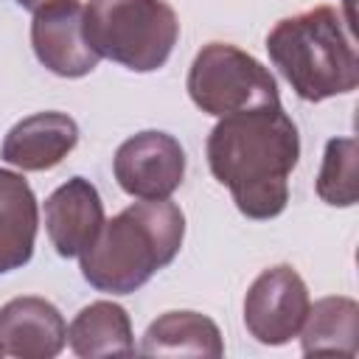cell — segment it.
I'll list each match as a JSON object with an SVG mask.
<instances>
[{
  "instance_id": "1",
  "label": "cell",
  "mask_w": 359,
  "mask_h": 359,
  "mask_svg": "<svg viewBox=\"0 0 359 359\" xmlns=\"http://www.w3.org/2000/svg\"><path fill=\"white\" fill-rule=\"evenodd\" d=\"M297 157V126L280 104L224 115L208 135L210 171L247 219H272L286 208Z\"/></svg>"
},
{
  "instance_id": "2",
  "label": "cell",
  "mask_w": 359,
  "mask_h": 359,
  "mask_svg": "<svg viewBox=\"0 0 359 359\" xmlns=\"http://www.w3.org/2000/svg\"><path fill=\"white\" fill-rule=\"evenodd\" d=\"M185 236V216L168 199H143L101 224L79 255L81 275L98 292L129 294L168 266Z\"/></svg>"
},
{
  "instance_id": "3",
  "label": "cell",
  "mask_w": 359,
  "mask_h": 359,
  "mask_svg": "<svg viewBox=\"0 0 359 359\" xmlns=\"http://www.w3.org/2000/svg\"><path fill=\"white\" fill-rule=\"evenodd\" d=\"M266 50L303 101L345 95L359 84L353 22L331 6L280 20L266 36Z\"/></svg>"
},
{
  "instance_id": "4",
  "label": "cell",
  "mask_w": 359,
  "mask_h": 359,
  "mask_svg": "<svg viewBox=\"0 0 359 359\" xmlns=\"http://www.w3.org/2000/svg\"><path fill=\"white\" fill-rule=\"evenodd\" d=\"M84 34L98 56L135 73H149L168 62L180 20L163 0H90Z\"/></svg>"
},
{
  "instance_id": "5",
  "label": "cell",
  "mask_w": 359,
  "mask_h": 359,
  "mask_svg": "<svg viewBox=\"0 0 359 359\" xmlns=\"http://www.w3.org/2000/svg\"><path fill=\"white\" fill-rule=\"evenodd\" d=\"M188 93L202 112L219 118L280 104L272 73L227 42H210L196 53L188 73Z\"/></svg>"
},
{
  "instance_id": "6",
  "label": "cell",
  "mask_w": 359,
  "mask_h": 359,
  "mask_svg": "<svg viewBox=\"0 0 359 359\" xmlns=\"http://www.w3.org/2000/svg\"><path fill=\"white\" fill-rule=\"evenodd\" d=\"M309 289L303 278L280 264L264 269L244 297V325L264 345H283L300 334L309 311Z\"/></svg>"
},
{
  "instance_id": "7",
  "label": "cell",
  "mask_w": 359,
  "mask_h": 359,
  "mask_svg": "<svg viewBox=\"0 0 359 359\" xmlns=\"http://www.w3.org/2000/svg\"><path fill=\"white\" fill-rule=\"evenodd\" d=\"M118 185L137 199H168L185 177V151L165 132H140L123 140L112 160Z\"/></svg>"
},
{
  "instance_id": "8",
  "label": "cell",
  "mask_w": 359,
  "mask_h": 359,
  "mask_svg": "<svg viewBox=\"0 0 359 359\" xmlns=\"http://www.w3.org/2000/svg\"><path fill=\"white\" fill-rule=\"evenodd\" d=\"M31 45L36 59L56 76L79 79L98 67V53L84 34V6L79 0H50L34 11Z\"/></svg>"
},
{
  "instance_id": "9",
  "label": "cell",
  "mask_w": 359,
  "mask_h": 359,
  "mask_svg": "<svg viewBox=\"0 0 359 359\" xmlns=\"http://www.w3.org/2000/svg\"><path fill=\"white\" fill-rule=\"evenodd\" d=\"M104 224V205L95 185L73 177L45 199V230L62 258L81 255Z\"/></svg>"
},
{
  "instance_id": "10",
  "label": "cell",
  "mask_w": 359,
  "mask_h": 359,
  "mask_svg": "<svg viewBox=\"0 0 359 359\" xmlns=\"http://www.w3.org/2000/svg\"><path fill=\"white\" fill-rule=\"evenodd\" d=\"M67 342L65 317L45 297H14L0 309V345L20 359H50Z\"/></svg>"
},
{
  "instance_id": "11",
  "label": "cell",
  "mask_w": 359,
  "mask_h": 359,
  "mask_svg": "<svg viewBox=\"0 0 359 359\" xmlns=\"http://www.w3.org/2000/svg\"><path fill=\"white\" fill-rule=\"evenodd\" d=\"M79 140V126L65 112H36L14 123L0 157L22 171H48L62 163Z\"/></svg>"
},
{
  "instance_id": "12",
  "label": "cell",
  "mask_w": 359,
  "mask_h": 359,
  "mask_svg": "<svg viewBox=\"0 0 359 359\" xmlns=\"http://www.w3.org/2000/svg\"><path fill=\"white\" fill-rule=\"evenodd\" d=\"M36 199L31 185L0 168V275L28 264L36 241Z\"/></svg>"
},
{
  "instance_id": "13",
  "label": "cell",
  "mask_w": 359,
  "mask_h": 359,
  "mask_svg": "<svg viewBox=\"0 0 359 359\" xmlns=\"http://www.w3.org/2000/svg\"><path fill=\"white\" fill-rule=\"evenodd\" d=\"M140 351L146 356H222V334L216 323L196 311H168L157 317L146 334Z\"/></svg>"
},
{
  "instance_id": "14",
  "label": "cell",
  "mask_w": 359,
  "mask_h": 359,
  "mask_svg": "<svg viewBox=\"0 0 359 359\" xmlns=\"http://www.w3.org/2000/svg\"><path fill=\"white\" fill-rule=\"evenodd\" d=\"M67 342L79 356H129L135 353L129 314L109 300L84 306L67 328Z\"/></svg>"
},
{
  "instance_id": "15",
  "label": "cell",
  "mask_w": 359,
  "mask_h": 359,
  "mask_svg": "<svg viewBox=\"0 0 359 359\" xmlns=\"http://www.w3.org/2000/svg\"><path fill=\"white\" fill-rule=\"evenodd\" d=\"M303 353H342L356 356L359 351V306L351 297H323L309 306L300 325Z\"/></svg>"
},
{
  "instance_id": "16",
  "label": "cell",
  "mask_w": 359,
  "mask_h": 359,
  "mask_svg": "<svg viewBox=\"0 0 359 359\" xmlns=\"http://www.w3.org/2000/svg\"><path fill=\"white\" fill-rule=\"evenodd\" d=\"M317 196L334 208H351L359 199V146L356 137H334L325 146L317 177Z\"/></svg>"
},
{
  "instance_id": "17",
  "label": "cell",
  "mask_w": 359,
  "mask_h": 359,
  "mask_svg": "<svg viewBox=\"0 0 359 359\" xmlns=\"http://www.w3.org/2000/svg\"><path fill=\"white\" fill-rule=\"evenodd\" d=\"M17 3H20L22 8H34V11H36L39 6H45V3H50V0H17Z\"/></svg>"
},
{
  "instance_id": "18",
  "label": "cell",
  "mask_w": 359,
  "mask_h": 359,
  "mask_svg": "<svg viewBox=\"0 0 359 359\" xmlns=\"http://www.w3.org/2000/svg\"><path fill=\"white\" fill-rule=\"evenodd\" d=\"M353 3H356V0H345V20H348V22H353Z\"/></svg>"
},
{
  "instance_id": "19",
  "label": "cell",
  "mask_w": 359,
  "mask_h": 359,
  "mask_svg": "<svg viewBox=\"0 0 359 359\" xmlns=\"http://www.w3.org/2000/svg\"><path fill=\"white\" fill-rule=\"evenodd\" d=\"M3 353H6V351H3V345H0V356H3Z\"/></svg>"
}]
</instances>
